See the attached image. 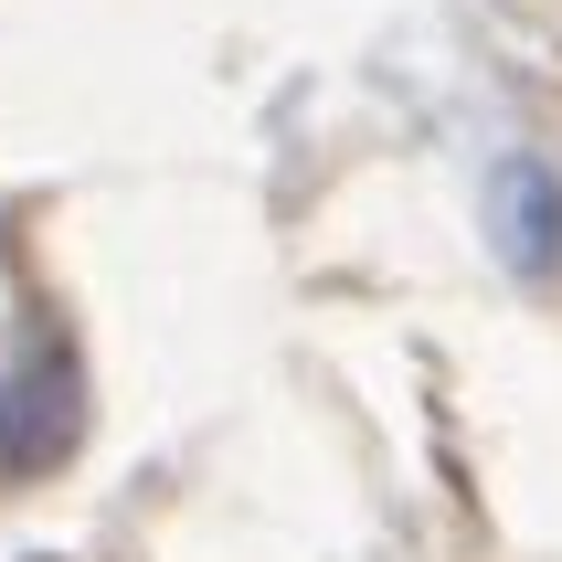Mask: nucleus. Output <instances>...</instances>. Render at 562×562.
<instances>
[{
  "instance_id": "f03ea898",
  "label": "nucleus",
  "mask_w": 562,
  "mask_h": 562,
  "mask_svg": "<svg viewBox=\"0 0 562 562\" xmlns=\"http://www.w3.org/2000/svg\"><path fill=\"white\" fill-rule=\"evenodd\" d=\"M488 234L520 277H562V170L552 159H499L488 181Z\"/></svg>"
},
{
  "instance_id": "f257e3e1",
  "label": "nucleus",
  "mask_w": 562,
  "mask_h": 562,
  "mask_svg": "<svg viewBox=\"0 0 562 562\" xmlns=\"http://www.w3.org/2000/svg\"><path fill=\"white\" fill-rule=\"evenodd\" d=\"M75 446H86V372H75V350L54 329L11 340L0 350V488L54 477Z\"/></svg>"
}]
</instances>
